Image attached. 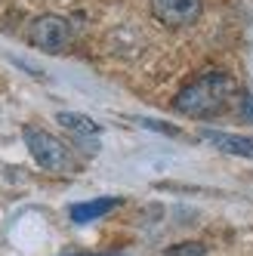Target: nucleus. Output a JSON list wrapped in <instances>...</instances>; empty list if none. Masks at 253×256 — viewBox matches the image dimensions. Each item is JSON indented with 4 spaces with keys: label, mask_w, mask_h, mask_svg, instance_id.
<instances>
[{
    "label": "nucleus",
    "mask_w": 253,
    "mask_h": 256,
    "mask_svg": "<svg viewBox=\"0 0 253 256\" xmlns=\"http://www.w3.org/2000/svg\"><path fill=\"white\" fill-rule=\"evenodd\" d=\"M244 90L238 86L232 74L226 71H207L198 80H192L182 93L173 99V108L186 118H216L232 112V105H238Z\"/></svg>",
    "instance_id": "obj_1"
},
{
    "label": "nucleus",
    "mask_w": 253,
    "mask_h": 256,
    "mask_svg": "<svg viewBox=\"0 0 253 256\" xmlns=\"http://www.w3.org/2000/svg\"><path fill=\"white\" fill-rule=\"evenodd\" d=\"M22 136H25V145H28L31 158L38 160L44 170H50V173H74L78 170V160L71 154V148L59 136L46 133L44 126L28 124V126H22Z\"/></svg>",
    "instance_id": "obj_2"
},
{
    "label": "nucleus",
    "mask_w": 253,
    "mask_h": 256,
    "mask_svg": "<svg viewBox=\"0 0 253 256\" xmlns=\"http://www.w3.org/2000/svg\"><path fill=\"white\" fill-rule=\"evenodd\" d=\"M71 38H74V34H71L68 19L52 16V12L38 16V19H31V25H28V44L44 50V52H50V56L65 52L71 46Z\"/></svg>",
    "instance_id": "obj_3"
},
{
    "label": "nucleus",
    "mask_w": 253,
    "mask_h": 256,
    "mask_svg": "<svg viewBox=\"0 0 253 256\" xmlns=\"http://www.w3.org/2000/svg\"><path fill=\"white\" fill-rule=\"evenodd\" d=\"M204 0H152V16L164 28H186L201 19Z\"/></svg>",
    "instance_id": "obj_4"
},
{
    "label": "nucleus",
    "mask_w": 253,
    "mask_h": 256,
    "mask_svg": "<svg viewBox=\"0 0 253 256\" xmlns=\"http://www.w3.org/2000/svg\"><path fill=\"white\" fill-rule=\"evenodd\" d=\"M56 120L65 126V130H71L78 136V142H84V148L86 152H99V133H102V126L93 120V118H86V114H78V112H59L56 114Z\"/></svg>",
    "instance_id": "obj_5"
},
{
    "label": "nucleus",
    "mask_w": 253,
    "mask_h": 256,
    "mask_svg": "<svg viewBox=\"0 0 253 256\" xmlns=\"http://www.w3.org/2000/svg\"><path fill=\"white\" fill-rule=\"evenodd\" d=\"M201 139L210 142L213 148H220L226 154L234 158H250L253 160V136H238V133H226V130H213V126H204Z\"/></svg>",
    "instance_id": "obj_6"
},
{
    "label": "nucleus",
    "mask_w": 253,
    "mask_h": 256,
    "mask_svg": "<svg viewBox=\"0 0 253 256\" xmlns=\"http://www.w3.org/2000/svg\"><path fill=\"white\" fill-rule=\"evenodd\" d=\"M120 207V198H96V200H84V204H74L68 213H71V219H74L78 226H84V222H93V219H99V216H105V213H112V210H118Z\"/></svg>",
    "instance_id": "obj_7"
},
{
    "label": "nucleus",
    "mask_w": 253,
    "mask_h": 256,
    "mask_svg": "<svg viewBox=\"0 0 253 256\" xmlns=\"http://www.w3.org/2000/svg\"><path fill=\"white\" fill-rule=\"evenodd\" d=\"M204 253H207V244H201V241H182V244L167 247L160 256H204Z\"/></svg>",
    "instance_id": "obj_8"
},
{
    "label": "nucleus",
    "mask_w": 253,
    "mask_h": 256,
    "mask_svg": "<svg viewBox=\"0 0 253 256\" xmlns=\"http://www.w3.org/2000/svg\"><path fill=\"white\" fill-rule=\"evenodd\" d=\"M139 124H142V126H148V130L167 133V136H179V126H173V124H160V120H152V118H142Z\"/></svg>",
    "instance_id": "obj_9"
},
{
    "label": "nucleus",
    "mask_w": 253,
    "mask_h": 256,
    "mask_svg": "<svg viewBox=\"0 0 253 256\" xmlns=\"http://www.w3.org/2000/svg\"><path fill=\"white\" fill-rule=\"evenodd\" d=\"M78 256H118V253H78Z\"/></svg>",
    "instance_id": "obj_10"
}]
</instances>
